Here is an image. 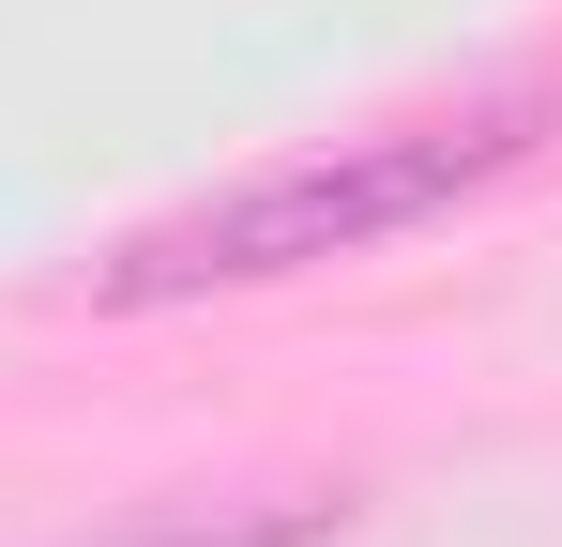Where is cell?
<instances>
[{
  "label": "cell",
  "instance_id": "cell-1",
  "mask_svg": "<svg viewBox=\"0 0 562 547\" xmlns=\"http://www.w3.org/2000/svg\"><path fill=\"white\" fill-rule=\"evenodd\" d=\"M517 137L502 122H411V137H366V168H289V182H244L228 213H198V259L183 274H274V259H350L380 228H411V213H441L471 168H502Z\"/></svg>",
  "mask_w": 562,
  "mask_h": 547
}]
</instances>
